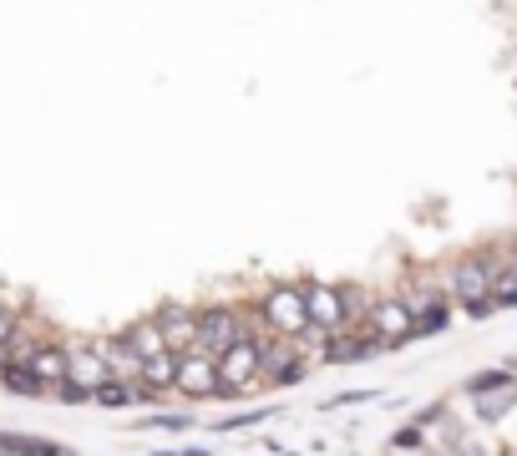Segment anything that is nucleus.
I'll return each mask as SVG.
<instances>
[{"label": "nucleus", "instance_id": "4", "mask_svg": "<svg viewBox=\"0 0 517 456\" xmlns=\"http://www.w3.org/2000/svg\"><path fill=\"white\" fill-rule=\"evenodd\" d=\"M371 330H376L386 345H406V340L416 335L411 304H401V299H376V304H371Z\"/></svg>", "mask_w": 517, "mask_h": 456}, {"label": "nucleus", "instance_id": "14", "mask_svg": "<svg viewBox=\"0 0 517 456\" xmlns=\"http://www.w3.org/2000/svg\"><path fill=\"white\" fill-rule=\"evenodd\" d=\"M0 386H6L11 396H46L51 386L31 370V365H6V375H0Z\"/></svg>", "mask_w": 517, "mask_h": 456}, {"label": "nucleus", "instance_id": "23", "mask_svg": "<svg viewBox=\"0 0 517 456\" xmlns=\"http://www.w3.org/2000/svg\"><path fill=\"white\" fill-rule=\"evenodd\" d=\"M279 456H300V451H279Z\"/></svg>", "mask_w": 517, "mask_h": 456}, {"label": "nucleus", "instance_id": "17", "mask_svg": "<svg viewBox=\"0 0 517 456\" xmlns=\"http://www.w3.org/2000/svg\"><path fill=\"white\" fill-rule=\"evenodd\" d=\"M487 304H517V269H507V274H497V284H492V294H487Z\"/></svg>", "mask_w": 517, "mask_h": 456}, {"label": "nucleus", "instance_id": "3", "mask_svg": "<svg viewBox=\"0 0 517 456\" xmlns=\"http://www.w3.org/2000/svg\"><path fill=\"white\" fill-rule=\"evenodd\" d=\"M218 380H224V391H244L259 380V340H239L234 350L218 355Z\"/></svg>", "mask_w": 517, "mask_h": 456}, {"label": "nucleus", "instance_id": "11", "mask_svg": "<svg viewBox=\"0 0 517 456\" xmlns=\"http://www.w3.org/2000/svg\"><path fill=\"white\" fill-rule=\"evenodd\" d=\"M472 401H477V421H502L512 406H517V380H492V386H477V391H467Z\"/></svg>", "mask_w": 517, "mask_h": 456}, {"label": "nucleus", "instance_id": "19", "mask_svg": "<svg viewBox=\"0 0 517 456\" xmlns=\"http://www.w3.org/2000/svg\"><path fill=\"white\" fill-rule=\"evenodd\" d=\"M0 456H26V451H21V436H0Z\"/></svg>", "mask_w": 517, "mask_h": 456}, {"label": "nucleus", "instance_id": "2", "mask_svg": "<svg viewBox=\"0 0 517 456\" xmlns=\"http://www.w3.org/2000/svg\"><path fill=\"white\" fill-rule=\"evenodd\" d=\"M264 315H269V325L289 340V335H305L310 330V310H305V289H274L269 299H264Z\"/></svg>", "mask_w": 517, "mask_h": 456}, {"label": "nucleus", "instance_id": "22", "mask_svg": "<svg viewBox=\"0 0 517 456\" xmlns=\"http://www.w3.org/2000/svg\"><path fill=\"white\" fill-rule=\"evenodd\" d=\"M51 456H77V451H66V446H51Z\"/></svg>", "mask_w": 517, "mask_h": 456}, {"label": "nucleus", "instance_id": "18", "mask_svg": "<svg viewBox=\"0 0 517 456\" xmlns=\"http://www.w3.org/2000/svg\"><path fill=\"white\" fill-rule=\"evenodd\" d=\"M0 345H16V315L0 310Z\"/></svg>", "mask_w": 517, "mask_h": 456}, {"label": "nucleus", "instance_id": "15", "mask_svg": "<svg viewBox=\"0 0 517 456\" xmlns=\"http://www.w3.org/2000/svg\"><path fill=\"white\" fill-rule=\"evenodd\" d=\"M411 310H421V320H416V335H421V330H441V325H447V310H441V304L411 299Z\"/></svg>", "mask_w": 517, "mask_h": 456}, {"label": "nucleus", "instance_id": "20", "mask_svg": "<svg viewBox=\"0 0 517 456\" xmlns=\"http://www.w3.org/2000/svg\"><path fill=\"white\" fill-rule=\"evenodd\" d=\"M158 456H208V451H158Z\"/></svg>", "mask_w": 517, "mask_h": 456}, {"label": "nucleus", "instance_id": "16", "mask_svg": "<svg viewBox=\"0 0 517 456\" xmlns=\"http://www.w3.org/2000/svg\"><path fill=\"white\" fill-rule=\"evenodd\" d=\"M92 401L97 406H132V401H142V391H132V386H102Z\"/></svg>", "mask_w": 517, "mask_h": 456}, {"label": "nucleus", "instance_id": "12", "mask_svg": "<svg viewBox=\"0 0 517 456\" xmlns=\"http://www.w3.org/2000/svg\"><path fill=\"white\" fill-rule=\"evenodd\" d=\"M51 391H61L66 386V375H71V350H61V345H41V350H31V360H26Z\"/></svg>", "mask_w": 517, "mask_h": 456}, {"label": "nucleus", "instance_id": "6", "mask_svg": "<svg viewBox=\"0 0 517 456\" xmlns=\"http://www.w3.org/2000/svg\"><path fill=\"white\" fill-rule=\"evenodd\" d=\"M178 386L193 396V401H203V396H218L224 391V380H218V360H208V355H178Z\"/></svg>", "mask_w": 517, "mask_h": 456}, {"label": "nucleus", "instance_id": "8", "mask_svg": "<svg viewBox=\"0 0 517 456\" xmlns=\"http://www.w3.org/2000/svg\"><path fill=\"white\" fill-rule=\"evenodd\" d=\"M305 310H310V325H320V330H340V325L350 320L345 294H340V289H325V284H310V289H305Z\"/></svg>", "mask_w": 517, "mask_h": 456}, {"label": "nucleus", "instance_id": "13", "mask_svg": "<svg viewBox=\"0 0 517 456\" xmlns=\"http://www.w3.org/2000/svg\"><path fill=\"white\" fill-rule=\"evenodd\" d=\"M137 380H147V391H168V386H178V355L168 350V355H158V360H147V365L137 370Z\"/></svg>", "mask_w": 517, "mask_h": 456}, {"label": "nucleus", "instance_id": "5", "mask_svg": "<svg viewBox=\"0 0 517 456\" xmlns=\"http://www.w3.org/2000/svg\"><path fill=\"white\" fill-rule=\"evenodd\" d=\"M492 284H497V269H492L487 259H462V264L452 269V294L467 304V310H477V304L492 294Z\"/></svg>", "mask_w": 517, "mask_h": 456}, {"label": "nucleus", "instance_id": "7", "mask_svg": "<svg viewBox=\"0 0 517 456\" xmlns=\"http://www.w3.org/2000/svg\"><path fill=\"white\" fill-rule=\"evenodd\" d=\"M198 335H203V345H208L213 355H224V350H234L239 340H249V335H244V320H239L234 310H203V315H198Z\"/></svg>", "mask_w": 517, "mask_h": 456}, {"label": "nucleus", "instance_id": "21", "mask_svg": "<svg viewBox=\"0 0 517 456\" xmlns=\"http://www.w3.org/2000/svg\"><path fill=\"white\" fill-rule=\"evenodd\" d=\"M447 456H482V451H472V446H457V451H447Z\"/></svg>", "mask_w": 517, "mask_h": 456}, {"label": "nucleus", "instance_id": "1", "mask_svg": "<svg viewBox=\"0 0 517 456\" xmlns=\"http://www.w3.org/2000/svg\"><path fill=\"white\" fill-rule=\"evenodd\" d=\"M71 386H77L87 401L102 391V386H112V360H107V350H97V345H71Z\"/></svg>", "mask_w": 517, "mask_h": 456}, {"label": "nucleus", "instance_id": "9", "mask_svg": "<svg viewBox=\"0 0 517 456\" xmlns=\"http://www.w3.org/2000/svg\"><path fill=\"white\" fill-rule=\"evenodd\" d=\"M259 375H274L279 386H294L305 375V365L294 360L289 340H259Z\"/></svg>", "mask_w": 517, "mask_h": 456}, {"label": "nucleus", "instance_id": "10", "mask_svg": "<svg viewBox=\"0 0 517 456\" xmlns=\"http://www.w3.org/2000/svg\"><path fill=\"white\" fill-rule=\"evenodd\" d=\"M158 325H163V340H168L173 355H188L193 345H203V335H198V315L178 310V304H168V310L158 315Z\"/></svg>", "mask_w": 517, "mask_h": 456}]
</instances>
